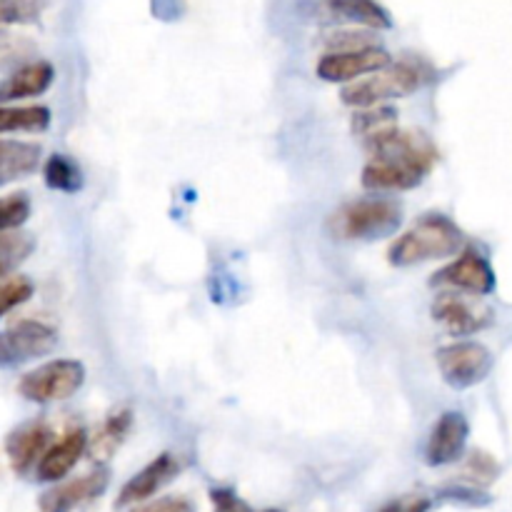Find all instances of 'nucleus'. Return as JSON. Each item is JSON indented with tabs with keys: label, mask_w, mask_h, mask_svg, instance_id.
<instances>
[{
	"label": "nucleus",
	"mask_w": 512,
	"mask_h": 512,
	"mask_svg": "<svg viewBox=\"0 0 512 512\" xmlns=\"http://www.w3.org/2000/svg\"><path fill=\"white\" fill-rule=\"evenodd\" d=\"M370 163L363 170L368 190H413L438 163L433 140L415 130L388 128L368 138Z\"/></svg>",
	"instance_id": "nucleus-1"
},
{
	"label": "nucleus",
	"mask_w": 512,
	"mask_h": 512,
	"mask_svg": "<svg viewBox=\"0 0 512 512\" xmlns=\"http://www.w3.org/2000/svg\"><path fill=\"white\" fill-rule=\"evenodd\" d=\"M463 245V230L448 215H423L410 230H405L388 250V260L398 268L443 260L455 255Z\"/></svg>",
	"instance_id": "nucleus-2"
},
{
	"label": "nucleus",
	"mask_w": 512,
	"mask_h": 512,
	"mask_svg": "<svg viewBox=\"0 0 512 512\" xmlns=\"http://www.w3.org/2000/svg\"><path fill=\"white\" fill-rule=\"evenodd\" d=\"M403 223V208L390 198H365L343 205L330 218V230L338 240H380L393 235Z\"/></svg>",
	"instance_id": "nucleus-3"
},
{
	"label": "nucleus",
	"mask_w": 512,
	"mask_h": 512,
	"mask_svg": "<svg viewBox=\"0 0 512 512\" xmlns=\"http://www.w3.org/2000/svg\"><path fill=\"white\" fill-rule=\"evenodd\" d=\"M425 80L428 78H425V73L418 65H388V68L380 70V73H373L370 78L350 83L348 88L340 93V98H343V103L350 105V108H378V105H385L388 100L418 93L425 85Z\"/></svg>",
	"instance_id": "nucleus-4"
},
{
	"label": "nucleus",
	"mask_w": 512,
	"mask_h": 512,
	"mask_svg": "<svg viewBox=\"0 0 512 512\" xmlns=\"http://www.w3.org/2000/svg\"><path fill=\"white\" fill-rule=\"evenodd\" d=\"M85 368L78 360H50L30 370L18 383V393L30 403H60L83 388Z\"/></svg>",
	"instance_id": "nucleus-5"
},
{
	"label": "nucleus",
	"mask_w": 512,
	"mask_h": 512,
	"mask_svg": "<svg viewBox=\"0 0 512 512\" xmlns=\"http://www.w3.org/2000/svg\"><path fill=\"white\" fill-rule=\"evenodd\" d=\"M438 370L455 390H468L483 383L493 370V353L485 345L463 340L438 350Z\"/></svg>",
	"instance_id": "nucleus-6"
},
{
	"label": "nucleus",
	"mask_w": 512,
	"mask_h": 512,
	"mask_svg": "<svg viewBox=\"0 0 512 512\" xmlns=\"http://www.w3.org/2000/svg\"><path fill=\"white\" fill-rule=\"evenodd\" d=\"M58 333L40 320H20L0 333V368H18V365L38 360L53 353Z\"/></svg>",
	"instance_id": "nucleus-7"
},
{
	"label": "nucleus",
	"mask_w": 512,
	"mask_h": 512,
	"mask_svg": "<svg viewBox=\"0 0 512 512\" xmlns=\"http://www.w3.org/2000/svg\"><path fill=\"white\" fill-rule=\"evenodd\" d=\"M433 285L465 290L473 295H490L495 290V270L483 253L468 248L458 260L433 275Z\"/></svg>",
	"instance_id": "nucleus-8"
},
{
	"label": "nucleus",
	"mask_w": 512,
	"mask_h": 512,
	"mask_svg": "<svg viewBox=\"0 0 512 512\" xmlns=\"http://www.w3.org/2000/svg\"><path fill=\"white\" fill-rule=\"evenodd\" d=\"M390 65L388 50L378 48H363V50H348V53H328L320 58L318 78L328 80V83H353V80L363 78V75L380 73Z\"/></svg>",
	"instance_id": "nucleus-9"
},
{
	"label": "nucleus",
	"mask_w": 512,
	"mask_h": 512,
	"mask_svg": "<svg viewBox=\"0 0 512 512\" xmlns=\"http://www.w3.org/2000/svg\"><path fill=\"white\" fill-rule=\"evenodd\" d=\"M180 473V460L173 453H163L155 460H150L140 473H135L120 490L115 508H130V505L145 503L153 498L158 490H163L175 475Z\"/></svg>",
	"instance_id": "nucleus-10"
},
{
	"label": "nucleus",
	"mask_w": 512,
	"mask_h": 512,
	"mask_svg": "<svg viewBox=\"0 0 512 512\" xmlns=\"http://www.w3.org/2000/svg\"><path fill=\"white\" fill-rule=\"evenodd\" d=\"M105 488H108V470H93L83 478L68 480V483H60L48 490L40 498V512H73L80 505L103 495Z\"/></svg>",
	"instance_id": "nucleus-11"
},
{
	"label": "nucleus",
	"mask_w": 512,
	"mask_h": 512,
	"mask_svg": "<svg viewBox=\"0 0 512 512\" xmlns=\"http://www.w3.org/2000/svg\"><path fill=\"white\" fill-rule=\"evenodd\" d=\"M470 425L463 413H445L443 418L435 423L433 433H430L428 448H425V458L428 465L438 468V465H450L463 455L465 443H468Z\"/></svg>",
	"instance_id": "nucleus-12"
},
{
	"label": "nucleus",
	"mask_w": 512,
	"mask_h": 512,
	"mask_svg": "<svg viewBox=\"0 0 512 512\" xmlns=\"http://www.w3.org/2000/svg\"><path fill=\"white\" fill-rule=\"evenodd\" d=\"M433 318L435 323H440L450 335H458V338L475 335L490 323L488 310L475 308L473 303L455 293H443L435 298Z\"/></svg>",
	"instance_id": "nucleus-13"
},
{
	"label": "nucleus",
	"mask_w": 512,
	"mask_h": 512,
	"mask_svg": "<svg viewBox=\"0 0 512 512\" xmlns=\"http://www.w3.org/2000/svg\"><path fill=\"white\" fill-rule=\"evenodd\" d=\"M50 428L45 423H30L18 428L5 440V453H8L10 465L15 473H28L35 463H40L48 453Z\"/></svg>",
	"instance_id": "nucleus-14"
},
{
	"label": "nucleus",
	"mask_w": 512,
	"mask_h": 512,
	"mask_svg": "<svg viewBox=\"0 0 512 512\" xmlns=\"http://www.w3.org/2000/svg\"><path fill=\"white\" fill-rule=\"evenodd\" d=\"M85 448H88V438H85L83 430H73L58 445L48 448V453L40 458L38 470H35L40 483H58V480H63L78 465V460L83 458Z\"/></svg>",
	"instance_id": "nucleus-15"
},
{
	"label": "nucleus",
	"mask_w": 512,
	"mask_h": 512,
	"mask_svg": "<svg viewBox=\"0 0 512 512\" xmlns=\"http://www.w3.org/2000/svg\"><path fill=\"white\" fill-rule=\"evenodd\" d=\"M55 70L48 60H35V63L23 65L13 75L0 80V103H13V100L35 98L45 93L53 85Z\"/></svg>",
	"instance_id": "nucleus-16"
},
{
	"label": "nucleus",
	"mask_w": 512,
	"mask_h": 512,
	"mask_svg": "<svg viewBox=\"0 0 512 512\" xmlns=\"http://www.w3.org/2000/svg\"><path fill=\"white\" fill-rule=\"evenodd\" d=\"M323 8L330 18L365 25V28L388 30L393 25L388 10L378 0H323Z\"/></svg>",
	"instance_id": "nucleus-17"
},
{
	"label": "nucleus",
	"mask_w": 512,
	"mask_h": 512,
	"mask_svg": "<svg viewBox=\"0 0 512 512\" xmlns=\"http://www.w3.org/2000/svg\"><path fill=\"white\" fill-rule=\"evenodd\" d=\"M43 158V150L23 140H0V188L13 180L35 173Z\"/></svg>",
	"instance_id": "nucleus-18"
},
{
	"label": "nucleus",
	"mask_w": 512,
	"mask_h": 512,
	"mask_svg": "<svg viewBox=\"0 0 512 512\" xmlns=\"http://www.w3.org/2000/svg\"><path fill=\"white\" fill-rule=\"evenodd\" d=\"M130 420H133V413H130L128 408L115 410V413H110L108 418H105L103 428L98 430L93 445H90V453H93L95 460H108L110 455L115 453V448H118V445L123 443L125 435H128Z\"/></svg>",
	"instance_id": "nucleus-19"
},
{
	"label": "nucleus",
	"mask_w": 512,
	"mask_h": 512,
	"mask_svg": "<svg viewBox=\"0 0 512 512\" xmlns=\"http://www.w3.org/2000/svg\"><path fill=\"white\" fill-rule=\"evenodd\" d=\"M43 175L45 185L53 190H60V193H78V190L83 188V170H80V165L75 163L73 158H68V155H50V158L45 160Z\"/></svg>",
	"instance_id": "nucleus-20"
},
{
	"label": "nucleus",
	"mask_w": 512,
	"mask_h": 512,
	"mask_svg": "<svg viewBox=\"0 0 512 512\" xmlns=\"http://www.w3.org/2000/svg\"><path fill=\"white\" fill-rule=\"evenodd\" d=\"M50 128V110L45 105H25V108H0V133L28 130L43 133Z\"/></svg>",
	"instance_id": "nucleus-21"
},
{
	"label": "nucleus",
	"mask_w": 512,
	"mask_h": 512,
	"mask_svg": "<svg viewBox=\"0 0 512 512\" xmlns=\"http://www.w3.org/2000/svg\"><path fill=\"white\" fill-rule=\"evenodd\" d=\"M35 240L30 238L28 233H0V278L5 275H13V270L18 268L20 263L33 255Z\"/></svg>",
	"instance_id": "nucleus-22"
},
{
	"label": "nucleus",
	"mask_w": 512,
	"mask_h": 512,
	"mask_svg": "<svg viewBox=\"0 0 512 512\" xmlns=\"http://www.w3.org/2000/svg\"><path fill=\"white\" fill-rule=\"evenodd\" d=\"M35 293V285L28 275H5L0 278V318L28 303Z\"/></svg>",
	"instance_id": "nucleus-23"
},
{
	"label": "nucleus",
	"mask_w": 512,
	"mask_h": 512,
	"mask_svg": "<svg viewBox=\"0 0 512 512\" xmlns=\"http://www.w3.org/2000/svg\"><path fill=\"white\" fill-rule=\"evenodd\" d=\"M395 118H398V110L390 108V105H378V108H365L358 110L353 118V130L363 138H370L375 133H383V130L395 128Z\"/></svg>",
	"instance_id": "nucleus-24"
},
{
	"label": "nucleus",
	"mask_w": 512,
	"mask_h": 512,
	"mask_svg": "<svg viewBox=\"0 0 512 512\" xmlns=\"http://www.w3.org/2000/svg\"><path fill=\"white\" fill-rule=\"evenodd\" d=\"M30 218V198L25 193H13L0 198V233L20 228Z\"/></svg>",
	"instance_id": "nucleus-25"
},
{
	"label": "nucleus",
	"mask_w": 512,
	"mask_h": 512,
	"mask_svg": "<svg viewBox=\"0 0 512 512\" xmlns=\"http://www.w3.org/2000/svg\"><path fill=\"white\" fill-rule=\"evenodd\" d=\"M43 5L45 0H0V28L3 25L33 23Z\"/></svg>",
	"instance_id": "nucleus-26"
},
{
	"label": "nucleus",
	"mask_w": 512,
	"mask_h": 512,
	"mask_svg": "<svg viewBox=\"0 0 512 512\" xmlns=\"http://www.w3.org/2000/svg\"><path fill=\"white\" fill-rule=\"evenodd\" d=\"M498 473H500L498 463H495L488 453H480V450H475V453L470 455L468 463H465V470H463V475L473 485L493 483V480L498 478Z\"/></svg>",
	"instance_id": "nucleus-27"
},
{
	"label": "nucleus",
	"mask_w": 512,
	"mask_h": 512,
	"mask_svg": "<svg viewBox=\"0 0 512 512\" xmlns=\"http://www.w3.org/2000/svg\"><path fill=\"white\" fill-rule=\"evenodd\" d=\"M30 50V45L25 43L18 35H5L0 33V65L13 63V60H20Z\"/></svg>",
	"instance_id": "nucleus-28"
},
{
	"label": "nucleus",
	"mask_w": 512,
	"mask_h": 512,
	"mask_svg": "<svg viewBox=\"0 0 512 512\" xmlns=\"http://www.w3.org/2000/svg\"><path fill=\"white\" fill-rule=\"evenodd\" d=\"M135 512H195V505L183 495H170V498H160Z\"/></svg>",
	"instance_id": "nucleus-29"
},
{
	"label": "nucleus",
	"mask_w": 512,
	"mask_h": 512,
	"mask_svg": "<svg viewBox=\"0 0 512 512\" xmlns=\"http://www.w3.org/2000/svg\"><path fill=\"white\" fill-rule=\"evenodd\" d=\"M210 498H213L215 512H253L238 495L230 493V490H213Z\"/></svg>",
	"instance_id": "nucleus-30"
},
{
	"label": "nucleus",
	"mask_w": 512,
	"mask_h": 512,
	"mask_svg": "<svg viewBox=\"0 0 512 512\" xmlns=\"http://www.w3.org/2000/svg\"><path fill=\"white\" fill-rule=\"evenodd\" d=\"M430 500L423 498V495H408V498L393 500V503L385 505L380 512H428Z\"/></svg>",
	"instance_id": "nucleus-31"
}]
</instances>
